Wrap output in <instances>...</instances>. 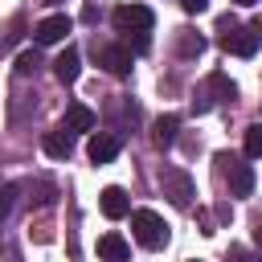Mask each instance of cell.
I'll return each mask as SVG.
<instances>
[{"instance_id":"cell-1","label":"cell","mask_w":262,"mask_h":262,"mask_svg":"<svg viewBox=\"0 0 262 262\" xmlns=\"http://www.w3.org/2000/svg\"><path fill=\"white\" fill-rule=\"evenodd\" d=\"M131 233L143 250H160L168 242V225L156 209H131Z\"/></svg>"},{"instance_id":"cell-2","label":"cell","mask_w":262,"mask_h":262,"mask_svg":"<svg viewBox=\"0 0 262 262\" xmlns=\"http://www.w3.org/2000/svg\"><path fill=\"white\" fill-rule=\"evenodd\" d=\"M111 20H115L119 33H151V25H156V16H151L147 4H119Z\"/></svg>"},{"instance_id":"cell-3","label":"cell","mask_w":262,"mask_h":262,"mask_svg":"<svg viewBox=\"0 0 262 262\" xmlns=\"http://www.w3.org/2000/svg\"><path fill=\"white\" fill-rule=\"evenodd\" d=\"M221 45L229 49V53H237V57H254V49H258V33L254 29H242L237 20H221Z\"/></svg>"},{"instance_id":"cell-4","label":"cell","mask_w":262,"mask_h":262,"mask_svg":"<svg viewBox=\"0 0 262 262\" xmlns=\"http://www.w3.org/2000/svg\"><path fill=\"white\" fill-rule=\"evenodd\" d=\"M217 164H225V176H229V192H233V196H250V192H254V168H250L246 160L221 151Z\"/></svg>"},{"instance_id":"cell-5","label":"cell","mask_w":262,"mask_h":262,"mask_svg":"<svg viewBox=\"0 0 262 262\" xmlns=\"http://www.w3.org/2000/svg\"><path fill=\"white\" fill-rule=\"evenodd\" d=\"M160 184H164V196H168L176 209H188L192 196H196V192H192V180H188L184 172H176V168H168V172L160 176Z\"/></svg>"},{"instance_id":"cell-6","label":"cell","mask_w":262,"mask_h":262,"mask_svg":"<svg viewBox=\"0 0 262 262\" xmlns=\"http://www.w3.org/2000/svg\"><path fill=\"white\" fill-rule=\"evenodd\" d=\"M66 33H70V16L57 12V16H45V20L33 29V41H37V45H57V41H66Z\"/></svg>"},{"instance_id":"cell-7","label":"cell","mask_w":262,"mask_h":262,"mask_svg":"<svg viewBox=\"0 0 262 262\" xmlns=\"http://www.w3.org/2000/svg\"><path fill=\"white\" fill-rule=\"evenodd\" d=\"M119 147H123V139H119V135H111V131H98V135H90V143H86V156H90L94 164H111V160L119 156Z\"/></svg>"},{"instance_id":"cell-8","label":"cell","mask_w":262,"mask_h":262,"mask_svg":"<svg viewBox=\"0 0 262 262\" xmlns=\"http://www.w3.org/2000/svg\"><path fill=\"white\" fill-rule=\"evenodd\" d=\"M78 74H82V53H78L74 45H66V49L57 53V61H53V78H57L61 86H70V82H78Z\"/></svg>"},{"instance_id":"cell-9","label":"cell","mask_w":262,"mask_h":262,"mask_svg":"<svg viewBox=\"0 0 262 262\" xmlns=\"http://www.w3.org/2000/svg\"><path fill=\"white\" fill-rule=\"evenodd\" d=\"M98 61H102L106 74H115V78H127V74H131V53H127L123 45H102V49H98Z\"/></svg>"},{"instance_id":"cell-10","label":"cell","mask_w":262,"mask_h":262,"mask_svg":"<svg viewBox=\"0 0 262 262\" xmlns=\"http://www.w3.org/2000/svg\"><path fill=\"white\" fill-rule=\"evenodd\" d=\"M98 205H102V217H111V221H119V217H127V213H131V201H127V192H123L119 184L102 188Z\"/></svg>"},{"instance_id":"cell-11","label":"cell","mask_w":262,"mask_h":262,"mask_svg":"<svg viewBox=\"0 0 262 262\" xmlns=\"http://www.w3.org/2000/svg\"><path fill=\"white\" fill-rule=\"evenodd\" d=\"M127 254H131V246H127L123 233H102L98 237V258L102 262H127Z\"/></svg>"},{"instance_id":"cell-12","label":"cell","mask_w":262,"mask_h":262,"mask_svg":"<svg viewBox=\"0 0 262 262\" xmlns=\"http://www.w3.org/2000/svg\"><path fill=\"white\" fill-rule=\"evenodd\" d=\"M70 151H74V135H70V127H57V131L45 135V156H53V160H70Z\"/></svg>"},{"instance_id":"cell-13","label":"cell","mask_w":262,"mask_h":262,"mask_svg":"<svg viewBox=\"0 0 262 262\" xmlns=\"http://www.w3.org/2000/svg\"><path fill=\"white\" fill-rule=\"evenodd\" d=\"M176 127H180V119H176V115H160V119H156V127H151V139H156V147H172V139H176Z\"/></svg>"},{"instance_id":"cell-14","label":"cell","mask_w":262,"mask_h":262,"mask_svg":"<svg viewBox=\"0 0 262 262\" xmlns=\"http://www.w3.org/2000/svg\"><path fill=\"white\" fill-rule=\"evenodd\" d=\"M66 127H70V131H90V127H94V111L82 106V102H74V106L66 111Z\"/></svg>"},{"instance_id":"cell-15","label":"cell","mask_w":262,"mask_h":262,"mask_svg":"<svg viewBox=\"0 0 262 262\" xmlns=\"http://www.w3.org/2000/svg\"><path fill=\"white\" fill-rule=\"evenodd\" d=\"M246 160H262V123L246 127Z\"/></svg>"},{"instance_id":"cell-16","label":"cell","mask_w":262,"mask_h":262,"mask_svg":"<svg viewBox=\"0 0 262 262\" xmlns=\"http://www.w3.org/2000/svg\"><path fill=\"white\" fill-rule=\"evenodd\" d=\"M37 66H41V53L37 49H20L16 53V74H33Z\"/></svg>"},{"instance_id":"cell-17","label":"cell","mask_w":262,"mask_h":262,"mask_svg":"<svg viewBox=\"0 0 262 262\" xmlns=\"http://www.w3.org/2000/svg\"><path fill=\"white\" fill-rule=\"evenodd\" d=\"M12 196H16V184H4V188H0V221L12 213Z\"/></svg>"},{"instance_id":"cell-18","label":"cell","mask_w":262,"mask_h":262,"mask_svg":"<svg viewBox=\"0 0 262 262\" xmlns=\"http://www.w3.org/2000/svg\"><path fill=\"white\" fill-rule=\"evenodd\" d=\"M201 49H205L201 37H180V53H184V57H192V53H201Z\"/></svg>"},{"instance_id":"cell-19","label":"cell","mask_w":262,"mask_h":262,"mask_svg":"<svg viewBox=\"0 0 262 262\" xmlns=\"http://www.w3.org/2000/svg\"><path fill=\"white\" fill-rule=\"evenodd\" d=\"M180 8H184V12H205L209 0H180Z\"/></svg>"},{"instance_id":"cell-20","label":"cell","mask_w":262,"mask_h":262,"mask_svg":"<svg viewBox=\"0 0 262 262\" xmlns=\"http://www.w3.org/2000/svg\"><path fill=\"white\" fill-rule=\"evenodd\" d=\"M254 246H258V250H262V225H258V229H254Z\"/></svg>"},{"instance_id":"cell-21","label":"cell","mask_w":262,"mask_h":262,"mask_svg":"<svg viewBox=\"0 0 262 262\" xmlns=\"http://www.w3.org/2000/svg\"><path fill=\"white\" fill-rule=\"evenodd\" d=\"M233 4H242V8H250V4H258V0H233Z\"/></svg>"},{"instance_id":"cell-22","label":"cell","mask_w":262,"mask_h":262,"mask_svg":"<svg viewBox=\"0 0 262 262\" xmlns=\"http://www.w3.org/2000/svg\"><path fill=\"white\" fill-rule=\"evenodd\" d=\"M242 262H246V258H242Z\"/></svg>"}]
</instances>
